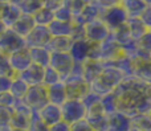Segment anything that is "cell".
Masks as SVG:
<instances>
[{"label": "cell", "instance_id": "cell-1", "mask_svg": "<svg viewBox=\"0 0 151 131\" xmlns=\"http://www.w3.org/2000/svg\"><path fill=\"white\" fill-rule=\"evenodd\" d=\"M113 93L117 100L118 111L130 118L139 114L151 113L150 85L139 81L135 77H125Z\"/></svg>", "mask_w": 151, "mask_h": 131}, {"label": "cell", "instance_id": "cell-2", "mask_svg": "<svg viewBox=\"0 0 151 131\" xmlns=\"http://www.w3.org/2000/svg\"><path fill=\"white\" fill-rule=\"evenodd\" d=\"M123 78L125 76L117 68L111 65H104V69L98 76V78L94 79L90 84V92L98 97H102L107 93H111L121 84Z\"/></svg>", "mask_w": 151, "mask_h": 131}, {"label": "cell", "instance_id": "cell-3", "mask_svg": "<svg viewBox=\"0 0 151 131\" xmlns=\"http://www.w3.org/2000/svg\"><path fill=\"white\" fill-rule=\"evenodd\" d=\"M66 90V97L68 100H77L81 101L89 92H90V85L82 78L81 74L70 73L66 78L63 79Z\"/></svg>", "mask_w": 151, "mask_h": 131}, {"label": "cell", "instance_id": "cell-4", "mask_svg": "<svg viewBox=\"0 0 151 131\" xmlns=\"http://www.w3.org/2000/svg\"><path fill=\"white\" fill-rule=\"evenodd\" d=\"M33 113L35 111H32L31 109L27 105H24L21 101H17L16 105L12 107V115H11L8 129L28 130Z\"/></svg>", "mask_w": 151, "mask_h": 131}, {"label": "cell", "instance_id": "cell-5", "mask_svg": "<svg viewBox=\"0 0 151 131\" xmlns=\"http://www.w3.org/2000/svg\"><path fill=\"white\" fill-rule=\"evenodd\" d=\"M21 102L27 105L32 111H39L42 106L48 103L47 97V86L44 85H35V86H29L28 92H27L25 97L23 98Z\"/></svg>", "mask_w": 151, "mask_h": 131}, {"label": "cell", "instance_id": "cell-6", "mask_svg": "<svg viewBox=\"0 0 151 131\" xmlns=\"http://www.w3.org/2000/svg\"><path fill=\"white\" fill-rule=\"evenodd\" d=\"M60 109H61L63 121L69 125L81 121V119H85L86 117L85 106H83V103L81 101H77V100H66L60 106Z\"/></svg>", "mask_w": 151, "mask_h": 131}, {"label": "cell", "instance_id": "cell-7", "mask_svg": "<svg viewBox=\"0 0 151 131\" xmlns=\"http://www.w3.org/2000/svg\"><path fill=\"white\" fill-rule=\"evenodd\" d=\"M49 66L60 74L61 79H64L72 73L74 61L68 52H50Z\"/></svg>", "mask_w": 151, "mask_h": 131}, {"label": "cell", "instance_id": "cell-8", "mask_svg": "<svg viewBox=\"0 0 151 131\" xmlns=\"http://www.w3.org/2000/svg\"><path fill=\"white\" fill-rule=\"evenodd\" d=\"M99 19H101V20L104 21L105 25L109 28V31L113 32L114 29L119 28L121 25L126 24V21H127L129 17H127V15H126L125 9L118 4V5H114V7H110V8L104 9Z\"/></svg>", "mask_w": 151, "mask_h": 131}, {"label": "cell", "instance_id": "cell-9", "mask_svg": "<svg viewBox=\"0 0 151 131\" xmlns=\"http://www.w3.org/2000/svg\"><path fill=\"white\" fill-rule=\"evenodd\" d=\"M110 33L111 32L109 31V28L105 25L101 19H97V20L85 24V37L91 44L102 42L110 36Z\"/></svg>", "mask_w": 151, "mask_h": 131}, {"label": "cell", "instance_id": "cell-10", "mask_svg": "<svg viewBox=\"0 0 151 131\" xmlns=\"http://www.w3.org/2000/svg\"><path fill=\"white\" fill-rule=\"evenodd\" d=\"M50 39L52 36L48 31V26L35 25L33 29L24 37V41L27 48H47Z\"/></svg>", "mask_w": 151, "mask_h": 131}, {"label": "cell", "instance_id": "cell-11", "mask_svg": "<svg viewBox=\"0 0 151 131\" xmlns=\"http://www.w3.org/2000/svg\"><path fill=\"white\" fill-rule=\"evenodd\" d=\"M133 77L137 79L151 85V57L146 54H139L133 58Z\"/></svg>", "mask_w": 151, "mask_h": 131}, {"label": "cell", "instance_id": "cell-12", "mask_svg": "<svg viewBox=\"0 0 151 131\" xmlns=\"http://www.w3.org/2000/svg\"><path fill=\"white\" fill-rule=\"evenodd\" d=\"M25 48V41L23 37L16 34L11 28H8L0 37V53L5 56H9L11 53L16 52L19 49Z\"/></svg>", "mask_w": 151, "mask_h": 131}, {"label": "cell", "instance_id": "cell-13", "mask_svg": "<svg viewBox=\"0 0 151 131\" xmlns=\"http://www.w3.org/2000/svg\"><path fill=\"white\" fill-rule=\"evenodd\" d=\"M8 61H9V66L16 74H20L23 70H25L29 65L32 64L31 56H29V49L28 48H23L16 52L11 53L8 56Z\"/></svg>", "mask_w": 151, "mask_h": 131}, {"label": "cell", "instance_id": "cell-14", "mask_svg": "<svg viewBox=\"0 0 151 131\" xmlns=\"http://www.w3.org/2000/svg\"><path fill=\"white\" fill-rule=\"evenodd\" d=\"M102 69H104V64L99 60L86 58L83 62H81V74H82V78L85 79L89 85H90L94 79L98 78Z\"/></svg>", "mask_w": 151, "mask_h": 131}, {"label": "cell", "instance_id": "cell-15", "mask_svg": "<svg viewBox=\"0 0 151 131\" xmlns=\"http://www.w3.org/2000/svg\"><path fill=\"white\" fill-rule=\"evenodd\" d=\"M102 11L104 9H102L98 4H96L94 1L90 3V4H86L85 7H83V9L81 11L80 15L73 16L72 23L80 24V25H85V24H88V23H90V21H94V20L101 17Z\"/></svg>", "mask_w": 151, "mask_h": 131}, {"label": "cell", "instance_id": "cell-16", "mask_svg": "<svg viewBox=\"0 0 151 131\" xmlns=\"http://www.w3.org/2000/svg\"><path fill=\"white\" fill-rule=\"evenodd\" d=\"M131 129V118L121 111L107 115V131H129Z\"/></svg>", "mask_w": 151, "mask_h": 131}, {"label": "cell", "instance_id": "cell-17", "mask_svg": "<svg viewBox=\"0 0 151 131\" xmlns=\"http://www.w3.org/2000/svg\"><path fill=\"white\" fill-rule=\"evenodd\" d=\"M39 118L44 122L47 126H52V125L57 123V122L63 121V115H61V109L57 105H52V103H47L42 106L39 111H36Z\"/></svg>", "mask_w": 151, "mask_h": 131}, {"label": "cell", "instance_id": "cell-18", "mask_svg": "<svg viewBox=\"0 0 151 131\" xmlns=\"http://www.w3.org/2000/svg\"><path fill=\"white\" fill-rule=\"evenodd\" d=\"M19 77H20L28 86L41 85L42 77H44V68L40 65H36V64H31L25 70H23L19 74Z\"/></svg>", "mask_w": 151, "mask_h": 131}, {"label": "cell", "instance_id": "cell-19", "mask_svg": "<svg viewBox=\"0 0 151 131\" xmlns=\"http://www.w3.org/2000/svg\"><path fill=\"white\" fill-rule=\"evenodd\" d=\"M21 9L19 5L13 3H4L0 4V21H3L7 28H11L12 24L21 16Z\"/></svg>", "mask_w": 151, "mask_h": 131}, {"label": "cell", "instance_id": "cell-20", "mask_svg": "<svg viewBox=\"0 0 151 131\" xmlns=\"http://www.w3.org/2000/svg\"><path fill=\"white\" fill-rule=\"evenodd\" d=\"M90 48H91V42H89L88 40H78V41L72 42V47L69 49V54L73 58V61L76 64H81L89 58V53H90Z\"/></svg>", "mask_w": 151, "mask_h": 131}, {"label": "cell", "instance_id": "cell-21", "mask_svg": "<svg viewBox=\"0 0 151 131\" xmlns=\"http://www.w3.org/2000/svg\"><path fill=\"white\" fill-rule=\"evenodd\" d=\"M47 97H48V103L52 105H57L61 106L66 100V90H65V85L63 81L57 82L55 85L47 86Z\"/></svg>", "mask_w": 151, "mask_h": 131}, {"label": "cell", "instance_id": "cell-22", "mask_svg": "<svg viewBox=\"0 0 151 131\" xmlns=\"http://www.w3.org/2000/svg\"><path fill=\"white\" fill-rule=\"evenodd\" d=\"M36 25L33 20V16L32 15H27V13H21V16L12 24L11 29L15 32L16 34H19L20 37H25L29 32L33 29V26Z\"/></svg>", "mask_w": 151, "mask_h": 131}, {"label": "cell", "instance_id": "cell-23", "mask_svg": "<svg viewBox=\"0 0 151 131\" xmlns=\"http://www.w3.org/2000/svg\"><path fill=\"white\" fill-rule=\"evenodd\" d=\"M119 5L125 9L127 17H139L147 7L145 0H121Z\"/></svg>", "mask_w": 151, "mask_h": 131}, {"label": "cell", "instance_id": "cell-24", "mask_svg": "<svg viewBox=\"0 0 151 131\" xmlns=\"http://www.w3.org/2000/svg\"><path fill=\"white\" fill-rule=\"evenodd\" d=\"M72 39L69 36H57L52 37L48 42L47 49L49 52H69L72 47Z\"/></svg>", "mask_w": 151, "mask_h": 131}, {"label": "cell", "instance_id": "cell-25", "mask_svg": "<svg viewBox=\"0 0 151 131\" xmlns=\"http://www.w3.org/2000/svg\"><path fill=\"white\" fill-rule=\"evenodd\" d=\"M28 49H29V56H31L32 64L40 65L42 68L49 65L50 52L47 48H28Z\"/></svg>", "mask_w": 151, "mask_h": 131}, {"label": "cell", "instance_id": "cell-26", "mask_svg": "<svg viewBox=\"0 0 151 131\" xmlns=\"http://www.w3.org/2000/svg\"><path fill=\"white\" fill-rule=\"evenodd\" d=\"M72 29H73V24L66 23V21L53 20L52 23L48 25V31H49L52 37H57V36H69L70 37Z\"/></svg>", "mask_w": 151, "mask_h": 131}, {"label": "cell", "instance_id": "cell-27", "mask_svg": "<svg viewBox=\"0 0 151 131\" xmlns=\"http://www.w3.org/2000/svg\"><path fill=\"white\" fill-rule=\"evenodd\" d=\"M126 26H127L129 32H130L131 37L134 40L141 39L147 32V28L145 26V24L142 23V20L139 17H129L127 21H126Z\"/></svg>", "mask_w": 151, "mask_h": 131}, {"label": "cell", "instance_id": "cell-28", "mask_svg": "<svg viewBox=\"0 0 151 131\" xmlns=\"http://www.w3.org/2000/svg\"><path fill=\"white\" fill-rule=\"evenodd\" d=\"M28 85L20 78V77H15L12 79V84H11V89L9 93L15 97L16 101H23V98L25 97L27 92H28Z\"/></svg>", "mask_w": 151, "mask_h": 131}, {"label": "cell", "instance_id": "cell-29", "mask_svg": "<svg viewBox=\"0 0 151 131\" xmlns=\"http://www.w3.org/2000/svg\"><path fill=\"white\" fill-rule=\"evenodd\" d=\"M33 20L36 25H42V26H48L53 20H55V15L53 11L48 9L45 7H41L37 12H35L33 15Z\"/></svg>", "mask_w": 151, "mask_h": 131}, {"label": "cell", "instance_id": "cell-30", "mask_svg": "<svg viewBox=\"0 0 151 131\" xmlns=\"http://www.w3.org/2000/svg\"><path fill=\"white\" fill-rule=\"evenodd\" d=\"M131 127L139 131H151V115L139 114L131 118Z\"/></svg>", "mask_w": 151, "mask_h": 131}, {"label": "cell", "instance_id": "cell-31", "mask_svg": "<svg viewBox=\"0 0 151 131\" xmlns=\"http://www.w3.org/2000/svg\"><path fill=\"white\" fill-rule=\"evenodd\" d=\"M101 105L102 107H104V111L106 115H109V114L111 113H115V111H118L117 109V100H115V95L114 93H107V94L102 95L101 97Z\"/></svg>", "mask_w": 151, "mask_h": 131}, {"label": "cell", "instance_id": "cell-32", "mask_svg": "<svg viewBox=\"0 0 151 131\" xmlns=\"http://www.w3.org/2000/svg\"><path fill=\"white\" fill-rule=\"evenodd\" d=\"M111 36H113V39L121 45V47H122L123 44H126L127 41H130V40H134L133 37H131L130 32H129L127 26H126V24L121 25L119 28L114 29V31L111 32Z\"/></svg>", "mask_w": 151, "mask_h": 131}, {"label": "cell", "instance_id": "cell-33", "mask_svg": "<svg viewBox=\"0 0 151 131\" xmlns=\"http://www.w3.org/2000/svg\"><path fill=\"white\" fill-rule=\"evenodd\" d=\"M60 81H63L60 74H58L53 68H50L49 65L45 66L44 68V77H42V85H44V86H50V85H55Z\"/></svg>", "mask_w": 151, "mask_h": 131}, {"label": "cell", "instance_id": "cell-34", "mask_svg": "<svg viewBox=\"0 0 151 131\" xmlns=\"http://www.w3.org/2000/svg\"><path fill=\"white\" fill-rule=\"evenodd\" d=\"M44 5V0H24L19 7H20L21 12L27 13V15H33L35 12L40 9Z\"/></svg>", "mask_w": 151, "mask_h": 131}, {"label": "cell", "instance_id": "cell-35", "mask_svg": "<svg viewBox=\"0 0 151 131\" xmlns=\"http://www.w3.org/2000/svg\"><path fill=\"white\" fill-rule=\"evenodd\" d=\"M137 42H138L139 54H146V56L151 54V31H147L141 39L137 40Z\"/></svg>", "mask_w": 151, "mask_h": 131}, {"label": "cell", "instance_id": "cell-36", "mask_svg": "<svg viewBox=\"0 0 151 131\" xmlns=\"http://www.w3.org/2000/svg\"><path fill=\"white\" fill-rule=\"evenodd\" d=\"M53 15H55V20H58V21H66V23H72V20H73V13L70 12V9H69L68 7H65V5H61V7H58L57 9L53 12Z\"/></svg>", "mask_w": 151, "mask_h": 131}, {"label": "cell", "instance_id": "cell-37", "mask_svg": "<svg viewBox=\"0 0 151 131\" xmlns=\"http://www.w3.org/2000/svg\"><path fill=\"white\" fill-rule=\"evenodd\" d=\"M86 119V118H85ZM94 131H107V115L97 117V118L86 119Z\"/></svg>", "mask_w": 151, "mask_h": 131}, {"label": "cell", "instance_id": "cell-38", "mask_svg": "<svg viewBox=\"0 0 151 131\" xmlns=\"http://www.w3.org/2000/svg\"><path fill=\"white\" fill-rule=\"evenodd\" d=\"M121 49H122L123 54L127 56V57H130V58H134L139 54L138 42H137V40H130V41H127L126 44H123L122 47H121Z\"/></svg>", "mask_w": 151, "mask_h": 131}, {"label": "cell", "instance_id": "cell-39", "mask_svg": "<svg viewBox=\"0 0 151 131\" xmlns=\"http://www.w3.org/2000/svg\"><path fill=\"white\" fill-rule=\"evenodd\" d=\"M0 76H11V77H17L19 74H16L15 72L11 69L9 61H8V56L0 53Z\"/></svg>", "mask_w": 151, "mask_h": 131}, {"label": "cell", "instance_id": "cell-40", "mask_svg": "<svg viewBox=\"0 0 151 131\" xmlns=\"http://www.w3.org/2000/svg\"><path fill=\"white\" fill-rule=\"evenodd\" d=\"M48 130H49V126H47V125L39 118L36 111H35L33 115H32L31 125H29L28 131H48Z\"/></svg>", "mask_w": 151, "mask_h": 131}, {"label": "cell", "instance_id": "cell-41", "mask_svg": "<svg viewBox=\"0 0 151 131\" xmlns=\"http://www.w3.org/2000/svg\"><path fill=\"white\" fill-rule=\"evenodd\" d=\"M65 7H68L69 9H70V12L73 13V16L76 15H80L81 11L83 9V7H85V3L82 1V0H64L63 3Z\"/></svg>", "mask_w": 151, "mask_h": 131}, {"label": "cell", "instance_id": "cell-42", "mask_svg": "<svg viewBox=\"0 0 151 131\" xmlns=\"http://www.w3.org/2000/svg\"><path fill=\"white\" fill-rule=\"evenodd\" d=\"M12 115V109L0 106V126L3 129L8 130V125H9V119Z\"/></svg>", "mask_w": 151, "mask_h": 131}, {"label": "cell", "instance_id": "cell-43", "mask_svg": "<svg viewBox=\"0 0 151 131\" xmlns=\"http://www.w3.org/2000/svg\"><path fill=\"white\" fill-rule=\"evenodd\" d=\"M73 24V23H72ZM72 41H78V40H85V25H80V24H73V29L70 33Z\"/></svg>", "mask_w": 151, "mask_h": 131}, {"label": "cell", "instance_id": "cell-44", "mask_svg": "<svg viewBox=\"0 0 151 131\" xmlns=\"http://www.w3.org/2000/svg\"><path fill=\"white\" fill-rule=\"evenodd\" d=\"M17 101L15 100L12 94L9 92H5V93H0V106H4V107H11L12 109L13 106L16 105Z\"/></svg>", "mask_w": 151, "mask_h": 131}, {"label": "cell", "instance_id": "cell-45", "mask_svg": "<svg viewBox=\"0 0 151 131\" xmlns=\"http://www.w3.org/2000/svg\"><path fill=\"white\" fill-rule=\"evenodd\" d=\"M70 131H94L90 127L89 122L86 119H81L78 122H74V123L70 125Z\"/></svg>", "mask_w": 151, "mask_h": 131}, {"label": "cell", "instance_id": "cell-46", "mask_svg": "<svg viewBox=\"0 0 151 131\" xmlns=\"http://www.w3.org/2000/svg\"><path fill=\"white\" fill-rule=\"evenodd\" d=\"M12 79H13V77H11V76H0V93L9 92Z\"/></svg>", "mask_w": 151, "mask_h": 131}, {"label": "cell", "instance_id": "cell-47", "mask_svg": "<svg viewBox=\"0 0 151 131\" xmlns=\"http://www.w3.org/2000/svg\"><path fill=\"white\" fill-rule=\"evenodd\" d=\"M139 19H141L142 23L145 24L147 31H151V7H146V9L142 12V15L139 16Z\"/></svg>", "mask_w": 151, "mask_h": 131}, {"label": "cell", "instance_id": "cell-48", "mask_svg": "<svg viewBox=\"0 0 151 131\" xmlns=\"http://www.w3.org/2000/svg\"><path fill=\"white\" fill-rule=\"evenodd\" d=\"M48 131H70V125L64 121H60L57 123L49 126V130Z\"/></svg>", "mask_w": 151, "mask_h": 131}, {"label": "cell", "instance_id": "cell-49", "mask_svg": "<svg viewBox=\"0 0 151 131\" xmlns=\"http://www.w3.org/2000/svg\"><path fill=\"white\" fill-rule=\"evenodd\" d=\"M94 3H96V4H98L102 9H106V8L118 5L121 3V0H94Z\"/></svg>", "mask_w": 151, "mask_h": 131}, {"label": "cell", "instance_id": "cell-50", "mask_svg": "<svg viewBox=\"0 0 151 131\" xmlns=\"http://www.w3.org/2000/svg\"><path fill=\"white\" fill-rule=\"evenodd\" d=\"M63 3H64V0H44V5H42V7H45L55 12L58 7L63 5Z\"/></svg>", "mask_w": 151, "mask_h": 131}, {"label": "cell", "instance_id": "cell-51", "mask_svg": "<svg viewBox=\"0 0 151 131\" xmlns=\"http://www.w3.org/2000/svg\"><path fill=\"white\" fill-rule=\"evenodd\" d=\"M7 29H8V28L4 25V24H3V21H0V37H1L3 34H4V32L7 31Z\"/></svg>", "mask_w": 151, "mask_h": 131}, {"label": "cell", "instance_id": "cell-52", "mask_svg": "<svg viewBox=\"0 0 151 131\" xmlns=\"http://www.w3.org/2000/svg\"><path fill=\"white\" fill-rule=\"evenodd\" d=\"M23 1L24 0H9V3H13V4H16V5H20Z\"/></svg>", "mask_w": 151, "mask_h": 131}, {"label": "cell", "instance_id": "cell-53", "mask_svg": "<svg viewBox=\"0 0 151 131\" xmlns=\"http://www.w3.org/2000/svg\"><path fill=\"white\" fill-rule=\"evenodd\" d=\"M83 3H85V4H90V3H93L94 0H82Z\"/></svg>", "mask_w": 151, "mask_h": 131}, {"label": "cell", "instance_id": "cell-54", "mask_svg": "<svg viewBox=\"0 0 151 131\" xmlns=\"http://www.w3.org/2000/svg\"><path fill=\"white\" fill-rule=\"evenodd\" d=\"M145 3H146L147 7H151V0H145Z\"/></svg>", "mask_w": 151, "mask_h": 131}, {"label": "cell", "instance_id": "cell-55", "mask_svg": "<svg viewBox=\"0 0 151 131\" xmlns=\"http://www.w3.org/2000/svg\"><path fill=\"white\" fill-rule=\"evenodd\" d=\"M7 131H28V130H16V129H8Z\"/></svg>", "mask_w": 151, "mask_h": 131}, {"label": "cell", "instance_id": "cell-56", "mask_svg": "<svg viewBox=\"0 0 151 131\" xmlns=\"http://www.w3.org/2000/svg\"><path fill=\"white\" fill-rule=\"evenodd\" d=\"M4 3H9V0H0V4H4Z\"/></svg>", "mask_w": 151, "mask_h": 131}, {"label": "cell", "instance_id": "cell-57", "mask_svg": "<svg viewBox=\"0 0 151 131\" xmlns=\"http://www.w3.org/2000/svg\"><path fill=\"white\" fill-rule=\"evenodd\" d=\"M129 131H139V130H137V129H134V127H131V129L129 130Z\"/></svg>", "mask_w": 151, "mask_h": 131}, {"label": "cell", "instance_id": "cell-58", "mask_svg": "<svg viewBox=\"0 0 151 131\" xmlns=\"http://www.w3.org/2000/svg\"><path fill=\"white\" fill-rule=\"evenodd\" d=\"M150 97H151V85H150Z\"/></svg>", "mask_w": 151, "mask_h": 131}, {"label": "cell", "instance_id": "cell-59", "mask_svg": "<svg viewBox=\"0 0 151 131\" xmlns=\"http://www.w3.org/2000/svg\"><path fill=\"white\" fill-rule=\"evenodd\" d=\"M150 115H151V113H150Z\"/></svg>", "mask_w": 151, "mask_h": 131}]
</instances>
